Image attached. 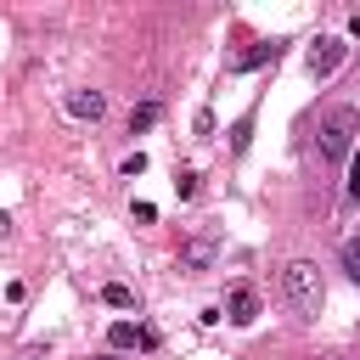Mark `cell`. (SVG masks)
<instances>
[{
    "mask_svg": "<svg viewBox=\"0 0 360 360\" xmlns=\"http://www.w3.org/2000/svg\"><path fill=\"white\" fill-rule=\"evenodd\" d=\"M354 135H360V112L354 107H332L321 118V129H315V152L326 163H343V158H354Z\"/></svg>",
    "mask_w": 360,
    "mask_h": 360,
    "instance_id": "6da1fadb",
    "label": "cell"
},
{
    "mask_svg": "<svg viewBox=\"0 0 360 360\" xmlns=\"http://www.w3.org/2000/svg\"><path fill=\"white\" fill-rule=\"evenodd\" d=\"M281 287H287V304H292L298 315H315V309H321V270H315L309 259H287Z\"/></svg>",
    "mask_w": 360,
    "mask_h": 360,
    "instance_id": "7a4b0ae2",
    "label": "cell"
},
{
    "mask_svg": "<svg viewBox=\"0 0 360 360\" xmlns=\"http://www.w3.org/2000/svg\"><path fill=\"white\" fill-rule=\"evenodd\" d=\"M343 56H349V45H343L338 34H326V39H315V45H309L304 68H309V79H332V73L343 68Z\"/></svg>",
    "mask_w": 360,
    "mask_h": 360,
    "instance_id": "3957f363",
    "label": "cell"
},
{
    "mask_svg": "<svg viewBox=\"0 0 360 360\" xmlns=\"http://www.w3.org/2000/svg\"><path fill=\"white\" fill-rule=\"evenodd\" d=\"M225 321L253 326V321H259V292H253V287H231V292H225Z\"/></svg>",
    "mask_w": 360,
    "mask_h": 360,
    "instance_id": "277c9868",
    "label": "cell"
},
{
    "mask_svg": "<svg viewBox=\"0 0 360 360\" xmlns=\"http://www.w3.org/2000/svg\"><path fill=\"white\" fill-rule=\"evenodd\" d=\"M68 112H73V118H90V124H96V118L107 112V96H101V90H73V96H68Z\"/></svg>",
    "mask_w": 360,
    "mask_h": 360,
    "instance_id": "5b68a950",
    "label": "cell"
},
{
    "mask_svg": "<svg viewBox=\"0 0 360 360\" xmlns=\"http://www.w3.org/2000/svg\"><path fill=\"white\" fill-rule=\"evenodd\" d=\"M214 253H219V248H214V236H191V242L180 248V264H186V270H208V264H214Z\"/></svg>",
    "mask_w": 360,
    "mask_h": 360,
    "instance_id": "8992f818",
    "label": "cell"
},
{
    "mask_svg": "<svg viewBox=\"0 0 360 360\" xmlns=\"http://www.w3.org/2000/svg\"><path fill=\"white\" fill-rule=\"evenodd\" d=\"M107 343H112V349H146L152 332H141L135 321H112V326H107Z\"/></svg>",
    "mask_w": 360,
    "mask_h": 360,
    "instance_id": "52a82bcc",
    "label": "cell"
},
{
    "mask_svg": "<svg viewBox=\"0 0 360 360\" xmlns=\"http://www.w3.org/2000/svg\"><path fill=\"white\" fill-rule=\"evenodd\" d=\"M264 56H276V45H253V51H242V56H231V73H248V68H259Z\"/></svg>",
    "mask_w": 360,
    "mask_h": 360,
    "instance_id": "ba28073f",
    "label": "cell"
},
{
    "mask_svg": "<svg viewBox=\"0 0 360 360\" xmlns=\"http://www.w3.org/2000/svg\"><path fill=\"white\" fill-rule=\"evenodd\" d=\"M101 304H112V309H129V304H135V292H129L124 281H107V287H101Z\"/></svg>",
    "mask_w": 360,
    "mask_h": 360,
    "instance_id": "9c48e42d",
    "label": "cell"
},
{
    "mask_svg": "<svg viewBox=\"0 0 360 360\" xmlns=\"http://www.w3.org/2000/svg\"><path fill=\"white\" fill-rule=\"evenodd\" d=\"M343 270H349V281L360 287V236H349V242H343Z\"/></svg>",
    "mask_w": 360,
    "mask_h": 360,
    "instance_id": "30bf717a",
    "label": "cell"
},
{
    "mask_svg": "<svg viewBox=\"0 0 360 360\" xmlns=\"http://www.w3.org/2000/svg\"><path fill=\"white\" fill-rule=\"evenodd\" d=\"M158 124V101H141L135 112H129V129H152Z\"/></svg>",
    "mask_w": 360,
    "mask_h": 360,
    "instance_id": "8fae6325",
    "label": "cell"
},
{
    "mask_svg": "<svg viewBox=\"0 0 360 360\" xmlns=\"http://www.w3.org/2000/svg\"><path fill=\"white\" fill-rule=\"evenodd\" d=\"M349 197L360 202V146H354V158H349Z\"/></svg>",
    "mask_w": 360,
    "mask_h": 360,
    "instance_id": "7c38bea8",
    "label": "cell"
},
{
    "mask_svg": "<svg viewBox=\"0 0 360 360\" xmlns=\"http://www.w3.org/2000/svg\"><path fill=\"white\" fill-rule=\"evenodd\" d=\"M349 34H354V39H360V11H354V17H349Z\"/></svg>",
    "mask_w": 360,
    "mask_h": 360,
    "instance_id": "4fadbf2b",
    "label": "cell"
},
{
    "mask_svg": "<svg viewBox=\"0 0 360 360\" xmlns=\"http://www.w3.org/2000/svg\"><path fill=\"white\" fill-rule=\"evenodd\" d=\"M6 231H11V219H6V214H0V236H6Z\"/></svg>",
    "mask_w": 360,
    "mask_h": 360,
    "instance_id": "5bb4252c",
    "label": "cell"
},
{
    "mask_svg": "<svg viewBox=\"0 0 360 360\" xmlns=\"http://www.w3.org/2000/svg\"><path fill=\"white\" fill-rule=\"evenodd\" d=\"M96 360H118V354H96Z\"/></svg>",
    "mask_w": 360,
    "mask_h": 360,
    "instance_id": "9a60e30c",
    "label": "cell"
}]
</instances>
